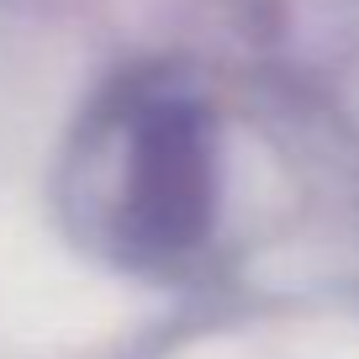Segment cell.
Segmentation results:
<instances>
[{
	"mask_svg": "<svg viewBox=\"0 0 359 359\" xmlns=\"http://www.w3.org/2000/svg\"><path fill=\"white\" fill-rule=\"evenodd\" d=\"M85 148L90 227L127 269L169 275L206 254L222 217V133L191 74H127Z\"/></svg>",
	"mask_w": 359,
	"mask_h": 359,
	"instance_id": "1",
	"label": "cell"
}]
</instances>
